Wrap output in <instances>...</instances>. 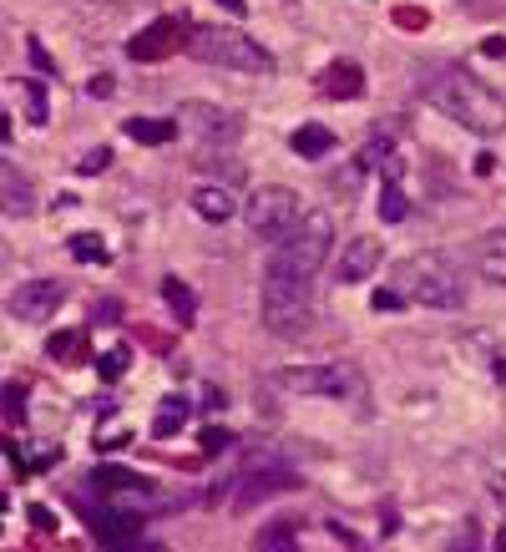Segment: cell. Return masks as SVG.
Instances as JSON below:
<instances>
[{"instance_id": "cell-16", "label": "cell", "mask_w": 506, "mask_h": 552, "mask_svg": "<svg viewBox=\"0 0 506 552\" xmlns=\"http://www.w3.org/2000/svg\"><path fill=\"white\" fill-rule=\"evenodd\" d=\"M299 542V522L294 517H274L259 527V537H253V552H294Z\"/></svg>"}, {"instance_id": "cell-22", "label": "cell", "mask_w": 506, "mask_h": 552, "mask_svg": "<svg viewBox=\"0 0 506 552\" xmlns=\"http://www.w3.org/2000/svg\"><path fill=\"white\" fill-rule=\"evenodd\" d=\"M183 421H188V401H183V396H167L162 411H157V421H152V436H157V441L173 436V431H183Z\"/></svg>"}, {"instance_id": "cell-15", "label": "cell", "mask_w": 506, "mask_h": 552, "mask_svg": "<svg viewBox=\"0 0 506 552\" xmlns=\"http://www.w3.org/2000/svg\"><path fill=\"white\" fill-rule=\"evenodd\" d=\"M122 132H127L132 142H142V147H162V142H173L178 122H173V117H127Z\"/></svg>"}, {"instance_id": "cell-19", "label": "cell", "mask_w": 506, "mask_h": 552, "mask_svg": "<svg viewBox=\"0 0 506 552\" xmlns=\"http://www.w3.org/2000/svg\"><path fill=\"white\" fill-rule=\"evenodd\" d=\"M132 487H147V477H137V471H127V466H97V471H92V492H97V497L132 492Z\"/></svg>"}, {"instance_id": "cell-30", "label": "cell", "mask_w": 506, "mask_h": 552, "mask_svg": "<svg viewBox=\"0 0 506 552\" xmlns=\"http://www.w3.org/2000/svg\"><path fill=\"white\" fill-rule=\"evenodd\" d=\"M97 370H102V380H117V375L127 370V350H107V355L97 360Z\"/></svg>"}, {"instance_id": "cell-24", "label": "cell", "mask_w": 506, "mask_h": 552, "mask_svg": "<svg viewBox=\"0 0 506 552\" xmlns=\"http://www.w3.org/2000/svg\"><path fill=\"white\" fill-rule=\"evenodd\" d=\"M405 213H410V203H405V193H400L395 183H385V188H380V218H385V223H400Z\"/></svg>"}, {"instance_id": "cell-10", "label": "cell", "mask_w": 506, "mask_h": 552, "mask_svg": "<svg viewBox=\"0 0 506 552\" xmlns=\"http://www.w3.org/2000/svg\"><path fill=\"white\" fill-rule=\"evenodd\" d=\"M61 299H66L61 279H26V284L11 289L6 309L16 314V320H51V314L61 309Z\"/></svg>"}, {"instance_id": "cell-34", "label": "cell", "mask_w": 506, "mask_h": 552, "mask_svg": "<svg viewBox=\"0 0 506 552\" xmlns=\"http://www.w3.org/2000/svg\"><path fill=\"white\" fill-rule=\"evenodd\" d=\"M375 304H380V309H395V304H405V294H400V289H375Z\"/></svg>"}, {"instance_id": "cell-36", "label": "cell", "mask_w": 506, "mask_h": 552, "mask_svg": "<svg viewBox=\"0 0 506 552\" xmlns=\"http://www.w3.org/2000/svg\"><path fill=\"white\" fill-rule=\"evenodd\" d=\"M31 61H36V66H41V71H56V66H51V56H46V51H41V46H36V41H31Z\"/></svg>"}, {"instance_id": "cell-12", "label": "cell", "mask_w": 506, "mask_h": 552, "mask_svg": "<svg viewBox=\"0 0 506 552\" xmlns=\"http://www.w3.org/2000/svg\"><path fill=\"white\" fill-rule=\"evenodd\" d=\"M380 259H385L380 239H345V249L334 254V279L340 284H365V279H375Z\"/></svg>"}, {"instance_id": "cell-39", "label": "cell", "mask_w": 506, "mask_h": 552, "mask_svg": "<svg viewBox=\"0 0 506 552\" xmlns=\"http://www.w3.org/2000/svg\"><path fill=\"white\" fill-rule=\"evenodd\" d=\"M496 552H506V527H496Z\"/></svg>"}, {"instance_id": "cell-32", "label": "cell", "mask_w": 506, "mask_h": 552, "mask_svg": "<svg viewBox=\"0 0 506 552\" xmlns=\"http://www.w3.org/2000/svg\"><path fill=\"white\" fill-rule=\"evenodd\" d=\"M26 107H31V122H46V97L36 82H26Z\"/></svg>"}, {"instance_id": "cell-2", "label": "cell", "mask_w": 506, "mask_h": 552, "mask_svg": "<svg viewBox=\"0 0 506 552\" xmlns=\"http://www.w3.org/2000/svg\"><path fill=\"white\" fill-rule=\"evenodd\" d=\"M395 279H400V294L415 304H431V309H461L466 304L461 269L446 254H410V259H400Z\"/></svg>"}, {"instance_id": "cell-37", "label": "cell", "mask_w": 506, "mask_h": 552, "mask_svg": "<svg viewBox=\"0 0 506 552\" xmlns=\"http://www.w3.org/2000/svg\"><path fill=\"white\" fill-rule=\"evenodd\" d=\"M31 522H36V527H56V517H51L46 507H31Z\"/></svg>"}, {"instance_id": "cell-14", "label": "cell", "mask_w": 506, "mask_h": 552, "mask_svg": "<svg viewBox=\"0 0 506 552\" xmlns=\"http://www.w3.org/2000/svg\"><path fill=\"white\" fill-rule=\"evenodd\" d=\"M471 259H476L481 279H491V284H506V228H491V233H481V239H476V249H471Z\"/></svg>"}, {"instance_id": "cell-31", "label": "cell", "mask_w": 506, "mask_h": 552, "mask_svg": "<svg viewBox=\"0 0 506 552\" xmlns=\"http://www.w3.org/2000/svg\"><path fill=\"white\" fill-rule=\"evenodd\" d=\"M228 446H233V431H223V426L203 431V451H228Z\"/></svg>"}, {"instance_id": "cell-38", "label": "cell", "mask_w": 506, "mask_h": 552, "mask_svg": "<svg viewBox=\"0 0 506 552\" xmlns=\"http://www.w3.org/2000/svg\"><path fill=\"white\" fill-rule=\"evenodd\" d=\"M218 6H223V11H233V16H243V11H248L243 0H218Z\"/></svg>"}, {"instance_id": "cell-29", "label": "cell", "mask_w": 506, "mask_h": 552, "mask_svg": "<svg viewBox=\"0 0 506 552\" xmlns=\"http://www.w3.org/2000/svg\"><path fill=\"white\" fill-rule=\"evenodd\" d=\"M6 421H11V426L26 421V390H21V385H6Z\"/></svg>"}, {"instance_id": "cell-18", "label": "cell", "mask_w": 506, "mask_h": 552, "mask_svg": "<svg viewBox=\"0 0 506 552\" xmlns=\"http://www.w3.org/2000/svg\"><path fill=\"white\" fill-rule=\"evenodd\" d=\"M294 152L299 157H329L334 152V132L324 127V122H304V127H294Z\"/></svg>"}, {"instance_id": "cell-8", "label": "cell", "mask_w": 506, "mask_h": 552, "mask_svg": "<svg viewBox=\"0 0 506 552\" xmlns=\"http://www.w3.org/2000/svg\"><path fill=\"white\" fill-rule=\"evenodd\" d=\"M279 385L294 390V396H360V370L345 365V360L289 365V370H279Z\"/></svg>"}, {"instance_id": "cell-27", "label": "cell", "mask_w": 506, "mask_h": 552, "mask_svg": "<svg viewBox=\"0 0 506 552\" xmlns=\"http://www.w3.org/2000/svg\"><path fill=\"white\" fill-rule=\"evenodd\" d=\"M71 254H76V259H97V264L107 259V249L97 244V233H76V239H71Z\"/></svg>"}, {"instance_id": "cell-5", "label": "cell", "mask_w": 506, "mask_h": 552, "mask_svg": "<svg viewBox=\"0 0 506 552\" xmlns=\"http://www.w3.org/2000/svg\"><path fill=\"white\" fill-rule=\"evenodd\" d=\"M309 284L314 279H294V274H279V269L264 264L259 314H264V330L269 335H279V340L304 335V325H309Z\"/></svg>"}, {"instance_id": "cell-1", "label": "cell", "mask_w": 506, "mask_h": 552, "mask_svg": "<svg viewBox=\"0 0 506 552\" xmlns=\"http://www.w3.org/2000/svg\"><path fill=\"white\" fill-rule=\"evenodd\" d=\"M426 102L441 107L446 117H456L476 137L506 132V97L496 87H486L481 76H471L466 66H446L441 76H431V82H426Z\"/></svg>"}, {"instance_id": "cell-6", "label": "cell", "mask_w": 506, "mask_h": 552, "mask_svg": "<svg viewBox=\"0 0 506 552\" xmlns=\"http://www.w3.org/2000/svg\"><path fill=\"white\" fill-rule=\"evenodd\" d=\"M299 193L294 188H279V183H269V188H259L248 198V228H253V239H264V244H284L289 233L299 228Z\"/></svg>"}, {"instance_id": "cell-11", "label": "cell", "mask_w": 506, "mask_h": 552, "mask_svg": "<svg viewBox=\"0 0 506 552\" xmlns=\"http://www.w3.org/2000/svg\"><path fill=\"white\" fill-rule=\"evenodd\" d=\"M178 46L188 51L183 21H178V16H162V21H152L142 36H132V41H127V56H132V61H162V56H173Z\"/></svg>"}, {"instance_id": "cell-23", "label": "cell", "mask_w": 506, "mask_h": 552, "mask_svg": "<svg viewBox=\"0 0 506 552\" xmlns=\"http://www.w3.org/2000/svg\"><path fill=\"white\" fill-rule=\"evenodd\" d=\"M360 157H365V168H380V173H385V183H395V178H400V157L390 152V142H385V137L365 142V152H360Z\"/></svg>"}, {"instance_id": "cell-17", "label": "cell", "mask_w": 506, "mask_h": 552, "mask_svg": "<svg viewBox=\"0 0 506 552\" xmlns=\"http://www.w3.org/2000/svg\"><path fill=\"white\" fill-rule=\"evenodd\" d=\"M31 208H36V198H31V178L6 157V213H11V218H26Z\"/></svg>"}, {"instance_id": "cell-20", "label": "cell", "mask_w": 506, "mask_h": 552, "mask_svg": "<svg viewBox=\"0 0 506 552\" xmlns=\"http://www.w3.org/2000/svg\"><path fill=\"white\" fill-rule=\"evenodd\" d=\"M162 299H167V309H173L178 325H193V320H198V299H193V289H188L183 279L167 274V279H162Z\"/></svg>"}, {"instance_id": "cell-7", "label": "cell", "mask_w": 506, "mask_h": 552, "mask_svg": "<svg viewBox=\"0 0 506 552\" xmlns=\"http://www.w3.org/2000/svg\"><path fill=\"white\" fill-rule=\"evenodd\" d=\"M299 477L289 466H279L269 451H253L248 466H243V477H233V512H248V507H259L264 497L274 492H294Z\"/></svg>"}, {"instance_id": "cell-3", "label": "cell", "mask_w": 506, "mask_h": 552, "mask_svg": "<svg viewBox=\"0 0 506 552\" xmlns=\"http://www.w3.org/2000/svg\"><path fill=\"white\" fill-rule=\"evenodd\" d=\"M188 56L203 61V66H223V71H248V76H269L274 71V51L259 46L243 31H228V26H203L188 36Z\"/></svg>"}, {"instance_id": "cell-21", "label": "cell", "mask_w": 506, "mask_h": 552, "mask_svg": "<svg viewBox=\"0 0 506 552\" xmlns=\"http://www.w3.org/2000/svg\"><path fill=\"white\" fill-rule=\"evenodd\" d=\"M193 208H198V218H208V223H228L233 218V193L228 188H198L193 193Z\"/></svg>"}, {"instance_id": "cell-25", "label": "cell", "mask_w": 506, "mask_h": 552, "mask_svg": "<svg viewBox=\"0 0 506 552\" xmlns=\"http://www.w3.org/2000/svg\"><path fill=\"white\" fill-rule=\"evenodd\" d=\"M81 350V330H66V335H51V345H46V355L51 360H61V365H76L71 355Z\"/></svg>"}, {"instance_id": "cell-28", "label": "cell", "mask_w": 506, "mask_h": 552, "mask_svg": "<svg viewBox=\"0 0 506 552\" xmlns=\"http://www.w3.org/2000/svg\"><path fill=\"white\" fill-rule=\"evenodd\" d=\"M451 552H481V522H461V532H456Z\"/></svg>"}, {"instance_id": "cell-35", "label": "cell", "mask_w": 506, "mask_h": 552, "mask_svg": "<svg viewBox=\"0 0 506 552\" xmlns=\"http://www.w3.org/2000/svg\"><path fill=\"white\" fill-rule=\"evenodd\" d=\"M400 26H426V11H395Z\"/></svg>"}, {"instance_id": "cell-33", "label": "cell", "mask_w": 506, "mask_h": 552, "mask_svg": "<svg viewBox=\"0 0 506 552\" xmlns=\"http://www.w3.org/2000/svg\"><path fill=\"white\" fill-rule=\"evenodd\" d=\"M102 552H167L162 542H142V537H132V542H117V547H102Z\"/></svg>"}, {"instance_id": "cell-13", "label": "cell", "mask_w": 506, "mask_h": 552, "mask_svg": "<svg viewBox=\"0 0 506 552\" xmlns=\"http://www.w3.org/2000/svg\"><path fill=\"white\" fill-rule=\"evenodd\" d=\"M319 92L334 97V102H355V97L365 92V76H360L355 61H334V66L319 71Z\"/></svg>"}, {"instance_id": "cell-9", "label": "cell", "mask_w": 506, "mask_h": 552, "mask_svg": "<svg viewBox=\"0 0 506 552\" xmlns=\"http://www.w3.org/2000/svg\"><path fill=\"white\" fill-rule=\"evenodd\" d=\"M178 127H188L198 142H213V147L243 137V117L228 112V107H213V102H183L178 107Z\"/></svg>"}, {"instance_id": "cell-4", "label": "cell", "mask_w": 506, "mask_h": 552, "mask_svg": "<svg viewBox=\"0 0 506 552\" xmlns=\"http://www.w3.org/2000/svg\"><path fill=\"white\" fill-rule=\"evenodd\" d=\"M329 244H334V218L324 208H314V213L299 218V228L289 233L284 244H274L269 269L294 274V279H314L324 269V259H329Z\"/></svg>"}, {"instance_id": "cell-26", "label": "cell", "mask_w": 506, "mask_h": 552, "mask_svg": "<svg viewBox=\"0 0 506 552\" xmlns=\"http://www.w3.org/2000/svg\"><path fill=\"white\" fill-rule=\"evenodd\" d=\"M107 163H112V147H92V152H81L76 157V173H107Z\"/></svg>"}]
</instances>
